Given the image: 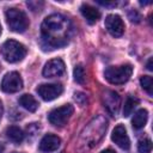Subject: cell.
Instances as JSON below:
<instances>
[{
    "instance_id": "cell-1",
    "label": "cell",
    "mask_w": 153,
    "mask_h": 153,
    "mask_svg": "<svg viewBox=\"0 0 153 153\" xmlns=\"http://www.w3.org/2000/svg\"><path fill=\"white\" fill-rule=\"evenodd\" d=\"M72 29V24L66 17L61 14L48 16L41 25L43 49H56L66 45L69 42Z\"/></svg>"
},
{
    "instance_id": "cell-2",
    "label": "cell",
    "mask_w": 153,
    "mask_h": 153,
    "mask_svg": "<svg viewBox=\"0 0 153 153\" xmlns=\"http://www.w3.org/2000/svg\"><path fill=\"white\" fill-rule=\"evenodd\" d=\"M108 129V120L98 115L93 117L81 130L78 140H76V149L79 152H87L96 147L100 140L104 137L105 131Z\"/></svg>"
},
{
    "instance_id": "cell-3",
    "label": "cell",
    "mask_w": 153,
    "mask_h": 153,
    "mask_svg": "<svg viewBox=\"0 0 153 153\" xmlns=\"http://www.w3.org/2000/svg\"><path fill=\"white\" fill-rule=\"evenodd\" d=\"M26 53H27V50H26L25 45L14 39H7L0 47L1 56L4 57L5 61H7L10 63H16V62L22 61L25 57Z\"/></svg>"
},
{
    "instance_id": "cell-4",
    "label": "cell",
    "mask_w": 153,
    "mask_h": 153,
    "mask_svg": "<svg viewBox=\"0 0 153 153\" xmlns=\"http://www.w3.org/2000/svg\"><path fill=\"white\" fill-rule=\"evenodd\" d=\"M133 73L131 65H121V66H110L105 69L104 76L110 84L121 85L129 80Z\"/></svg>"
},
{
    "instance_id": "cell-5",
    "label": "cell",
    "mask_w": 153,
    "mask_h": 153,
    "mask_svg": "<svg viewBox=\"0 0 153 153\" xmlns=\"http://www.w3.org/2000/svg\"><path fill=\"white\" fill-rule=\"evenodd\" d=\"M5 17L10 30L14 32H24L29 26V19L22 10H18L16 7L7 8L5 12Z\"/></svg>"
},
{
    "instance_id": "cell-6",
    "label": "cell",
    "mask_w": 153,
    "mask_h": 153,
    "mask_svg": "<svg viewBox=\"0 0 153 153\" xmlns=\"http://www.w3.org/2000/svg\"><path fill=\"white\" fill-rule=\"evenodd\" d=\"M73 111H74L73 105L65 104L62 106H59V108L51 110L48 115V120L55 127H63L68 122L71 116L73 115Z\"/></svg>"
},
{
    "instance_id": "cell-7",
    "label": "cell",
    "mask_w": 153,
    "mask_h": 153,
    "mask_svg": "<svg viewBox=\"0 0 153 153\" xmlns=\"http://www.w3.org/2000/svg\"><path fill=\"white\" fill-rule=\"evenodd\" d=\"M0 87L6 93L18 92L23 87V79L18 72H10L2 78Z\"/></svg>"
},
{
    "instance_id": "cell-8",
    "label": "cell",
    "mask_w": 153,
    "mask_h": 153,
    "mask_svg": "<svg viewBox=\"0 0 153 153\" xmlns=\"http://www.w3.org/2000/svg\"><path fill=\"white\" fill-rule=\"evenodd\" d=\"M66 71L65 62L61 59H51L49 60L42 71V74L44 78H56L61 76Z\"/></svg>"
},
{
    "instance_id": "cell-9",
    "label": "cell",
    "mask_w": 153,
    "mask_h": 153,
    "mask_svg": "<svg viewBox=\"0 0 153 153\" xmlns=\"http://www.w3.org/2000/svg\"><path fill=\"white\" fill-rule=\"evenodd\" d=\"M63 92L61 84H42L37 87V93L43 100H53Z\"/></svg>"
},
{
    "instance_id": "cell-10",
    "label": "cell",
    "mask_w": 153,
    "mask_h": 153,
    "mask_svg": "<svg viewBox=\"0 0 153 153\" xmlns=\"http://www.w3.org/2000/svg\"><path fill=\"white\" fill-rule=\"evenodd\" d=\"M103 104L106 109V111L111 115V116H116L118 114L120 106H121V98L120 96L111 90H106L103 93Z\"/></svg>"
},
{
    "instance_id": "cell-11",
    "label": "cell",
    "mask_w": 153,
    "mask_h": 153,
    "mask_svg": "<svg viewBox=\"0 0 153 153\" xmlns=\"http://www.w3.org/2000/svg\"><path fill=\"white\" fill-rule=\"evenodd\" d=\"M105 27L112 37H121L124 32V23L118 14H109L105 18Z\"/></svg>"
},
{
    "instance_id": "cell-12",
    "label": "cell",
    "mask_w": 153,
    "mask_h": 153,
    "mask_svg": "<svg viewBox=\"0 0 153 153\" xmlns=\"http://www.w3.org/2000/svg\"><path fill=\"white\" fill-rule=\"evenodd\" d=\"M111 140L122 149H128L130 147L129 136L127 134L124 126H122V124H118L115 127V129L112 130V134H111Z\"/></svg>"
},
{
    "instance_id": "cell-13",
    "label": "cell",
    "mask_w": 153,
    "mask_h": 153,
    "mask_svg": "<svg viewBox=\"0 0 153 153\" xmlns=\"http://www.w3.org/2000/svg\"><path fill=\"white\" fill-rule=\"evenodd\" d=\"M60 143H61V139L57 136V135H54V134H47L42 137V140L39 141V145H38V148L41 152L43 153H50V152H54L56 151L59 147H60Z\"/></svg>"
},
{
    "instance_id": "cell-14",
    "label": "cell",
    "mask_w": 153,
    "mask_h": 153,
    "mask_svg": "<svg viewBox=\"0 0 153 153\" xmlns=\"http://www.w3.org/2000/svg\"><path fill=\"white\" fill-rule=\"evenodd\" d=\"M80 12L84 16V18L86 19V22L90 24H94L100 18V12L96 7H93L88 4H82L80 7Z\"/></svg>"
},
{
    "instance_id": "cell-15",
    "label": "cell",
    "mask_w": 153,
    "mask_h": 153,
    "mask_svg": "<svg viewBox=\"0 0 153 153\" xmlns=\"http://www.w3.org/2000/svg\"><path fill=\"white\" fill-rule=\"evenodd\" d=\"M147 120H148V112L146 109H140L137 110L134 116H133V120H131V124H133V128L134 129H141L146 126L147 123Z\"/></svg>"
},
{
    "instance_id": "cell-16",
    "label": "cell",
    "mask_w": 153,
    "mask_h": 153,
    "mask_svg": "<svg viewBox=\"0 0 153 153\" xmlns=\"http://www.w3.org/2000/svg\"><path fill=\"white\" fill-rule=\"evenodd\" d=\"M18 102H19V104H20L24 109H26L27 111H31V112L36 111L37 108H38V102L35 99L33 96H31V94H29V93L22 94V96L19 97Z\"/></svg>"
},
{
    "instance_id": "cell-17",
    "label": "cell",
    "mask_w": 153,
    "mask_h": 153,
    "mask_svg": "<svg viewBox=\"0 0 153 153\" xmlns=\"http://www.w3.org/2000/svg\"><path fill=\"white\" fill-rule=\"evenodd\" d=\"M6 136L14 143H20L24 137H25V134L24 131L17 127V126H10L7 129H6Z\"/></svg>"
},
{
    "instance_id": "cell-18",
    "label": "cell",
    "mask_w": 153,
    "mask_h": 153,
    "mask_svg": "<svg viewBox=\"0 0 153 153\" xmlns=\"http://www.w3.org/2000/svg\"><path fill=\"white\" fill-rule=\"evenodd\" d=\"M139 104V99L135 98V97H131L129 96L127 98V100L124 102V106H123V116L124 117H128L131 115V112L134 111V109Z\"/></svg>"
},
{
    "instance_id": "cell-19",
    "label": "cell",
    "mask_w": 153,
    "mask_h": 153,
    "mask_svg": "<svg viewBox=\"0 0 153 153\" xmlns=\"http://www.w3.org/2000/svg\"><path fill=\"white\" fill-rule=\"evenodd\" d=\"M140 84H141L142 88H143L149 96L153 94V79H152V76H149V75H143V76H141Z\"/></svg>"
},
{
    "instance_id": "cell-20",
    "label": "cell",
    "mask_w": 153,
    "mask_h": 153,
    "mask_svg": "<svg viewBox=\"0 0 153 153\" xmlns=\"http://www.w3.org/2000/svg\"><path fill=\"white\" fill-rule=\"evenodd\" d=\"M73 75H74V80L78 82V84H84L85 82V79H86V73H85V69L81 65H76L74 67V71H73Z\"/></svg>"
},
{
    "instance_id": "cell-21",
    "label": "cell",
    "mask_w": 153,
    "mask_h": 153,
    "mask_svg": "<svg viewBox=\"0 0 153 153\" xmlns=\"http://www.w3.org/2000/svg\"><path fill=\"white\" fill-rule=\"evenodd\" d=\"M137 151L140 153H151L152 151V141L148 137H143L137 143Z\"/></svg>"
},
{
    "instance_id": "cell-22",
    "label": "cell",
    "mask_w": 153,
    "mask_h": 153,
    "mask_svg": "<svg viewBox=\"0 0 153 153\" xmlns=\"http://www.w3.org/2000/svg\"><path fill=\"white\" fill-rule=\"evenodd\" d=\"M26 5H27L33 12H37V11L39 12V11L42 10V7H43L44 4H43L42 1H27Z\"/></svg>"
},
{
    "instance_id": "cell-23",
    "label": "cell",
    "mask_w": 153,
    "mask_h": 153,
    "mask_svg": "<svg viewBox=\"0 0 153 153\" xmlns=\"http://www.w3.org/2000/svg\"><path fill=\"white\" fill-rule=\"evenodd\" d=\"M74 99L76 103H79L80 105H85L87 103V98L82 92H75L74 93Z\"/></svg>"
},
{
    "instance_id": "cell-24",
    "label": "cell",
    "mask_w": 153,
    "mask_h": 153,
    "mask_svg": "<svg viewBox=\"0 0 153 153\" xmlns=\"http://www.w3.org/2000/svg\"><path fill=\"white\" fill-rule=\"evenodd\" d=\"M129 18H130L131 22H135V23H139V22H140V16H139L135 11H131V12L129 13Z\"/></svg>"
},
{
    "instance_id": "cell-25",
    "label": "cell",
    "mask_w": 153,
    "mask_h": 153,
    "mask_svg": "<svg viewBox=\"0 0 153 153\" xmlns=\"http://www.w3.org/2000/svg\"><path fill=\"white\" fill-rule=\"evenodd\" d=\"M98 4H100V5H103V6H115L116 5V2H104V1H98Z\"/></svg>"
},
{
    "instance_id": "cell-26",
    "label": "cell",
    "mask_w": 153,
    "mask_h": 153,
    "mask_svg": "<svg viewBox=\"0 0 153 153\" xmlns=\"http://www.w3.org/2000/svg\"><path fill=\"white\" fill-rule=\"evenodd\" d=\"M152 62H153V59L151 57V59L148 60V62H147V69H148V71H153V66H152Z\"/></svg>"
},
{
    "instance_id": "cell-27",
    "label": "cell",
    "mask_w": 153,
    "mask_h": 153,
    "mask_svg": "<svg viewBox=\"0 0 153 153\" xmlns=\"http://www.w3.org/2000/svg\"><path fill=\"white\" fill-rule=\"evenodd\" d=\"M100 153H116L114 149H111V148H108V149H104V151H102Z\"/></svg>"
},
{
    "instance_id": "cell-28",
    "label": "cell",
    "mask_w": 153,
    "mask_h": 153,
    "mask_svg": "<svg viewBox=\"0 0 153 153\" xmlns=\"http://www.w3.org/2000/svg\"><path fill=\"white\" fill-rule=\"evenodd\" d=\"M2 112H4V109H2V103H1V100H0V120H1V117H2Z\"/></svg>"
},
{
    "instance_id": "cell-29",
    "label": "cell",
    "mask_w": 153,
    "mask_h": 153,
    "mask_svg": "<svg viewBox=\"0 0 153 153\" xmlns=\"http://www.w3.org/2000/svg\"><path fill=\"white\" fill-rule=\"evenodd\" d=\"M0 35H1V25H0Z\"/></svg>"
}]
</instances>
